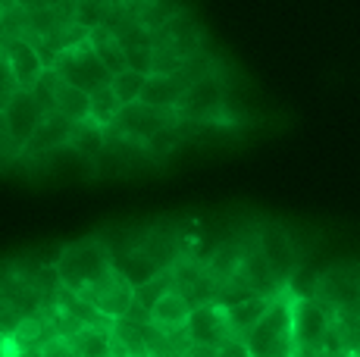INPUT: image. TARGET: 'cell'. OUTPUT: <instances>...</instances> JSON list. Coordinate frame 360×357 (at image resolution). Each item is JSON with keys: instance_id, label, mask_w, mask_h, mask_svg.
I'll use <instances>...</instances> for the list:
<instances>
[{"instance_id": "obj_1", "label": "cell", "mask_w": 360, "mask_h": 357, "mask_svg": "<svg viewBox=\"0 0 360 357\" xmlns=\"http://www.w3.org/2000/svg\"><path fill=\"white\" fill-rule=\"evenodd\" d=\"M241 342L251 357H295L297 345L292 335V298L285 292L269 298L263 317L248 329Z\"/></svg>"}, {"instance_id": "obj_2", "label": "cell", "mask_w": 360, "mask_h": 357, "mask_svg": "<svg viewBox=\"0 0 360 357\" xmlns=\"http://www.w3.org/2000/svg\"><path fill=\"white\" fill-rule=\"evenodd\" d=\"M110 270L113 266H110V251L103 238H82V242L66 245L53 264V276L69 292H82V288L94 285Z\"/></svg>"}, {"instance_id": "obj_3", "label": "cell", "mask_w": 360, "mask_h": 357, "mask_svg": "<svg viewBox=\"0 0 360 357\" xmlns=\"http://www.w3.org/2000/svg\"><path fill=\"white\" fill-rule=\"evenodd\" d=\"M176 110H163V107H150L144 100H131L122 104L120 113L113 116V122L107 126V138H122V141H135L144 144L157 129L176 122Z\"/></svg>"}, {"instance_id": "obj_4", "label": "cell", "mask_w": 360, "mask_h": 357, "mask_svg": "<svg viewBox=\"0 0 360 357\" xmlns=\"http://www.w3.org/2000/svg\"><path fill=\"white\" fill-rule=\"evenodd\" d=\"M51 70L57 72L63 82L82 88V91H88V94H91L94 88H101V85H110V79H113L107 66L98 60V53L91 51L88 38L82 41V44H75V47H69V51L57 53V60H53Z\"/></svg>"}, {"instance_id": "obj_5", "label": "cell", "mask_w": 360, "mask_h": 357, "mask_svg": "<svg viewBox=\"0 0 360 357\" xmlns=\"http://www.w3.org/2000/svg\"><path fill=\"white\" fill-rule=\"evenodd\" d=\"M223 100H226V88L217 79V72H207L200 79L188 82L176 104V116L182 122H210L217 116H223Z\"/></svg>"}, {"instance_id": "obj_6", "label": "cell", "mask_w": 360, "mask_h": 357, "mask_svg": "<svg viewBox=\"0 0 360 357\" xmlns=\"http://www.w3.org/2000/svg\"><path fill=\"white\" fill-rule=\"evenodd\" d=\"M75 294H79L85 304H91L94 311H98L103 320H110V323L126 320L131 301H135V288H131L116 270H110L103 279H98L94 285L82 288V292H75Z\"/></svg>"}, {"instance_id": "obj_7", "label": "cell", "mask_w": 360, "mask_h": 357, "mask_svg": "<svg viewBox=\"0 0 360 357\" xmlns=\"http://www.w3.org/2000/svg\"><path fill=\"white\" fill-rule=\"evenodd\" d=\"M292 335L297 354L320 351L329 335V311L314 298H292Z\"/></svg>"}, {"instance_id": "obj_8", "label": "cell", "mask_w": 360, "mask_h": 357, "mask_svg": "<svg viewBox=\"0 0 360 357\" xmlns=\"http://www.w3.org/2000/svg\"><path fill=\"white\" fill-rule=\"evenodd\" d=\"M41 116H44V110H41V104L34 100V94L29 91V88H19V91L6 100V107L0 110L4 132H6V138L19 148V154H22V144L29 141L32 132L38 129Z\"/></svg>"}, {"instance_id": "obj_9", "label": "cell", "mask_w": 360, "mask_h": 357, "mask_svg": "<svg viewBox=\"0 0 360 357\" xmlns=\"http://www.w3.org/2000/svg\"><path fill=\"white\" fill-rule=\"evenodd\" d=\"M72 119H66L63 113H44L38 122V129L32 132V138L22 144V154L19 157H47L57 154L69 144V135H72Z\"/></svg>"}, {"instance_id": "obj_10", "label": "cell", "mask_w": 360, "mask_h": 357, "mask_svg": "<svg viewBox=\"0 0 360 357\" xmlns=\"http://www.w3.org/2000/svg\"><path fill=\"white\" fill-rule=\"evenodd\" d=\"M188 329V339L195 348H219L229 339V326H226V313L217 304H200L191 307V317L185 323Z\"/></svg>"}, {"instance_id": "obj_11", "label": "cell", "mask_w": 360, "mask_h": 357, "mask_svg": "<svg viewBox=\"0 0 360 357\" xmlns=\"http://www.w3.org/2000/svg\"><path fill=\"white\" fill-rule=\"evenodd\" d=\"M0 53H4L6 66H10V72H13V79H16L19 88H32L34 79L47 70V66L41 63L38 47H34L29 38L6 41V44H0Z\"/></svg>"}, {"instance_id": "obj_12", "label": "cell", "mask_w": 360, "mask_h": 357, "mask_svg": "<svg viewBox=\"0 0 360 357\" xmlns=\"http://www.w3.org/2000/svg\"><path fill=\"white\" fill-rule=\"evenodd\" d=\"M260 254H263V260L273 266V273L279 279L292 276V270L297 264V254H295L292 238H288L279 226H266V229L260 232Z\"/></svg>"}, {"instance_id": "obj_13", "label": "cell", "mask_w": 360, "mask_h": 357, "mask_svg": "<svg viewBox=\"0 0 360 357\" xmlns=\"http://www.w3.org/2000/svg\"><path fill=\"white\" fill-rule=\"evenodd\" d=\"M191 317V301L185 298L182 292H163L160 298L154 301V307L148 311V320L154 323L160 332H179L185 329V323Z\"/></svg>"}, {"instance_id": "obj_14", "label": "cell", "mask_w": 360, "mask_h": 357, "mask_svg": "<svg viewBox=\"0 0 360 357\" xmlns=\"http://www.w3.org/2000/svg\"><path fill=\"white\" fill-rule=\"evenodd\" d=\"M182 91H185V82L179 79L176 72H150L148 79H144L141 98H138V100H144V104H150V107L176 110Z\"/></svg>"}, {"instance_id": "obj_15", "label": "cell", "mask_w": 360, "mask_h": 357, "mask_svg": "<svg viewBox=\"0 0 360 357\" xmlns=\"http://www.w3.org/2000/svg\"><path fill=\"white\" fill-rule=\"evenodd\" d=\"M266 307H269V298H266V294H248V298L232 301L229 307H223V313H226V326H229V332H232V335H241V339H245V332L263 317V311H266Z\"/></svg>"}, {"instance_id": "obj_16", "label": "cell", "mask_w": 360, "mask_h": 357, "mask_svg": "<svg viewBox=\"0 0 360 357\" xmlns=\"http://www.w3.org/2000/svg\"><path fill=\"white\" fill-rule=\"evenodd\" d=\"M66 148L75 150L82 160H98L103 150H107V129L98 126V122H91V119L75 122Z\"/></svg>"}, {"instance_id": "obj_17", "label": "cell", "mask_w": 360, "mask_h": 357, "mask_svg": "<svg viewBox=\"0 0 360 357\" xmlns=\"http://www.w3.org/2000/svg\"><path fill=\"white\" fill-rule=\"evenodd\" d=\"M88 44H91V51L98 53V60L110 70V75L122 72L126 70V51H122L120 38L113 35V32L107 29V25H98V29L88 32Z\"/></svg>"}, {"instance_id": "obj_18", "label": "cell", "mask_w": 360, "mask_h": 357, "mask_svg": "<svg viewBox=\"0 0 360 357\" xmlns=\"http://www.w3.org/2000/svg\"><path fill=\"white\" fill-rule=\"evenodd\" d=\"M69 342L79 357H113V335L107 326H79Z\"/></svg>"}, {"instance_id": "obj_19", "label": "cell", "mask_w": 360, "mask_h": 357, "mask_svg": "<svg viewBox=\"0 0 360 357\" xmlns=\"http://www.w3.org/2000/svg\"><path fill=\"white\" fill-rule=\"evenodd\" d=\"M53 113H63L72 122L88 119V91L69 85L57 75V82H53Z\"/></svg>"}, {"instance_id": "obj_20", "label": "cell", "mask_w": 360, "mask_h": 357, "mask_svg": "<svg viewBox=\"0 0 360 357\" xmlns=\"http://www.w3.org/2000/svg\"><path fill=\"white\" fill-rule=\"evenodd\" d=\"M120 98L113 94V88L110 85H101V88H94L91 94H88V119L91 122H98V126L107 129L110 122H113V116L120 113Z\"/></svg>"}, {"instance_id": "obj_21", "label": "cell", "mask_w": 360, "mask_h": 357, "mask_svg": "<svg viewBox=\"0 0 360 357\" xmlns=\"http://www.w3.org/2000/svg\"><path fill=\"white\" fill-rule=\"evenodd\" d=\"M144 79H148V75L138 72V70H122L110 79V88H113V94L120 98V104H131V100L141 98Z\"/></svg>"}, {"instance_id": "obj_22", "label": "cell", "mask_w": 360, "mask_h": 357, "mask_svg": "<svg viewBox=\"0 0 360 357\" xmlns=\"http://www.w3.org/2000/svg\"><path fill=\"white\" fill-rule=\"evenodd\" d=\"M163 292H169V285H166V276H163V273H157L154 279H148L144 285L135 288V304H141V311L148 313L150 307H154V301L160 298Z\"/></svg>"}, {"instance_id": "obj_23", "label": "cell", "mask_w": 360, "mask_h": 357, "mask_svg": "<svg viewBox=\"0 0 360 357\" xmlns=\"http://www.w3.org/2000/svg\"><path fill=\"white\" fill-rule=\"evenodd\" d=\"M38 351H41V357H79L72 348V342H69V335H60V332L47 335V339L38 345Z\"/></svg>"}, {"instance_id": "obj_24", "label": "cell", "mask_w": 360, "mask_h": 357, "mask_svg": "<svg viewBox=\"0 0 360 357\" xmlns=\"http://www.w3.org/2000/svg\"><path fill=\"white\" fill-rule=\"evenodd\" d=\"M16 91H19V85H16V79H13L10 66H6L4 53H0V110L6 107V100H10Z\"/></svg>"}, {"instance_id": "obj_25", "label": "cell", "mask_w": 360, "mask_h": 357, "mask_svg": "<svg viewBox=\"0 0 360 357\" xmlns=\"http://www.w3.org/2000/svg\"><path fill=\"white\" fill-rule=\"evenodd\" d=\"M351 357H360V351H354V354H351Z\"/></svg>"}, {"instance_id": "obj_26", "label": "cell", "mask_w": 360, "mask_h": 357, "mask_svg": "<svg viewBox=\"0 0 360 357\" xmlns=\"http://www.w3.org/2000/svg\"><path fill=\"white\" fill-rule=\"evenodd\" d=\"M0 132H4V122H0Z\"/></svg>"}, {"instance_id": "obj_27", "label": "cell", "mask_w": 360, "mask_h": 357, "mask_svg": "<svg viewBox=\"0 0 360 357\" xmlns=\"http://www.w3.org/2000/svg\"><path fill=\"white\" fill-rule=\"evenodd\" d=\"M295 357H304V354H295Z\"/></svg>"}]
</instances>
